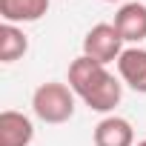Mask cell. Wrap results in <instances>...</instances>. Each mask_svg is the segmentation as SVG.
Listing matches in <instances>:
<instances>
[{"label":"cell","instance_id":"obj_1","mask_svg":"<svg viewBox=\"0 0 146 146\" xmlns=\"http://www.w3.org/2000/svg\"><path fill=\"white\" fill-rule=\"evenodd\" d=\"M69 86L92 112H100V115L112 112L123 98V83L103 63H98L86 54L69 63Z\"/></svg>","mask_w":146,"mask_h":146},{"label":"cell","instance_id":"obj_2","mask_svg":"<svg viewBox=\"0 0 146 146\" xmlns=\"http://www.w3.org/2000/svg\"><path fill=\"white\" fill-rule=\"evenodd\" d=\"M32 112L43 120V123H66L75 115V92L66 83H57V80H49V83H40L32 95Z\"/></svg>","mask_w":146,"mask_h":146},{"label":"cell","instance_id":"obj_3","mask_svg":"<svg viewBox=\"0 0 146 146\" xmlns=\"http://www.w3.org/2000/svg\"><path fill=\"white\" fill-rule=\"evenodd\" d=\"M83 54L98 60V63H117V57L123 54V37L115 29V23H98L86 32L83 37Z\"/></svg>","mask_w":146,"mask_h":146},{"label":"cell","instance_id":"obj_4","mask_svg":"<svg viewBox=\"0 0 146 146\" xmlns=\"http://www.w3.org/2000/svg\"><path fill=\"white\" fill-rule=\"evenodd\" d=\"M35 140V123L15 109L0 112V146H29Z\"/></svg>","mask_w":146,"mask_h":146},{"label":"cell","instance_id":"obj_5","mask_svg":"<svg viewBox=\"0 0 146 146\" xmlns=\"http://www.w3.org/2000/svg\"><path fill=\"white\" fill-rule=\"evenodd\" d=\"M115 29L123 43H140L146 37V3H123L115 12Z\"/></svg>","mask_w":146,"mask_h":146},{"label":"cell","instance_id":"obj_6","mask_svg":"<svg viewBox=\"0 0 146 146\" xmlns=\"http://www.w3.org/2000/svg\"><path fill=\"white\" fill-rule=\"evenodd\" d=\"M117 75L129 89L146 95V49L140 46L123 49V54L117 57Z\"/></svg>","mask_w":146,"mask_h":146},{"label":"cell","instance_id":"obj_7","mask_svg":"<svg viewBox=\"0 0 146 146\" xmlns=\"http://www.w3.org/2000/svg\"><path fill=\"white\" fill-rule=\"evenodd\" d=\"M95 146H135V129L126 117L117 115H106L92 135Z\"/></svg>","mask_w":146,"mask_h":146},{"label":"cell","instance_id":"obj_8","mask_svg":"<svg viewBox=\"0 0 146 146\" xmlns=\"http://www.w3.org/2000/svg\"><path fill=\"white\" fill-rule=\"evenodd\" d=\"M49 12V0H0L3 23H35Z\"/></svg>","mask_w":146,"mask_h":146},{"label":"cell","instance_id":"obj_9","mask_svg":"<svg viewBox=\"0 0 146 146\" xmlns=\"http://www.w3.org/2000/svg\"><path fill=\"white\" fill-rule=\"evenodd\" d=\"M26 52H29V37L23 35V29L15 26V23H3L0 26V60L15 63Z\"/></svg>","mask_w":146,"mask_h":146},{"label":"cell","instance_id":"obj_10","mask_svg":"<svg viewBox=\"0 0 146 146\" xmlns=\"http://www.w3.org/2000/svg\"><path fill=\"white\" fill-rule=\"evenodd\" d=\"M135 146H146V140H137V143H135Z\"/></svg>","mask_w":146,"mask_h":146},{"label":"cell","instance_id":"obj_11","mask_svg":"<svg viewBox=\"0 0 146 146\" xmlns=\"http://www.w3.org/2000/svg\"><path fill=\"white\" fill-rule=\"evenodd\" d=\"M103 3H117V0H103Z\"/></svg>","mask_w":146,"mask_h":146}]
</instances>
